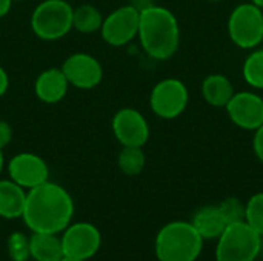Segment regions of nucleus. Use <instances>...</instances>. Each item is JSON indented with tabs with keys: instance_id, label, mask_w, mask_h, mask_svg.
<instances>
[{
	"instance_id": "obj_1",
	"label": "nucleus",
	"mask_w": 263,
	"mask_h": 261,
	"mask_svg": "<svg viewBox=\"0 0 263 261\" xmlns=\"http://www.w3.org/2000/svg\"><path fill=\"white\" fill-rule=\"evenodd\" d=\"M72 215V197L60 185L48 180L26 191L22 218L32 234H60L71 225Z\"/></svg>"
},
{
	"instance_id": "obj_2",
	"label": "nucleus",
	"mask_w": 263,
	"mask_h": 261,
	"mask_svg": "<svg viewBox=\"0 0 263 261\" xmlns=\"http://www.w3.org/2000/svg\"><path fill=\"white\" fill-rule=\"evenodd\" d=\"M137 37L151 58L168 60L180 45L179 20L168 8L151 5L140 11Z\"/></svg>"
},
{
	"instance_id": "obj_3",
	"label": "nucleus",
	"mask_w": 263,
	"mask_h": 261,
	"mask_svg": "<svg viewBox=\"0 0 263 261\" xmlns=\"http://www.w3.org/2000/svg\"><path fill=\"white\" fill-rule=\"evenodd\" d=\"M203 249V238L193 223L171 222L156 237L154 251L159 261H196Z\"/></svg>"
},
{
	"instance_id": "obj_4",
	"label": "nucleus",
	"mask_w": 263,
	"mask_h": 261,
	"mask_svg": "<svg viewBox=\"0 0 263 261\" xmlns=\"http://www.w3.org/2000/svg\"><path fill=\"white\" fill-rule=\"evenodd\" d=\"M260 251V235L243 220L231 223L217 238L216 261H256Z\"/></svg>"
},
{
	"instance_id": "obj_5",
	"label": "nucleus",
	"mask_w": 263,
	"mask_h": 261,
	"mask_svg": "<svg viewBox=\"0 0 263 261\" xmlns=\"http://www.w3.org/2000/svg\"><path fill=\"white\" fill-rule=\"evenodd\" d=\"M72 12L66 0H43L32 11L31 29L42 40H60L72 29Z\"/></svg>"
},
{
	"instance_id": "obj_6",
	"label": "nucleus",
	"mask_w": 263,
	"mask_h": 261,
	"mask_svg": "<svg viewBox=\"0 0 263 261\" xmlns=\"http://www.w3.org/2000/svg\"><path fill=\"white\" fill-rule=\"evenodd\" d=\"M228 35L240 49H254L263 42V9L248 3L237 5L228 17Z\"/></svg>"
},
{
	"instance_id": "obj_7",
	"label": "nucleus",
	"mask_w": 263,
	"mask_h": 261,
	"mask_svg": "<svg viewBox=\"0 0 263 261\" xmlns=\"http://www.w3.org/2000/svg\"><path fill=\"white\" fill-rule=\"evenodd\" d=\"M190 92L186 85L179 78H163L151 91L149 106L151 111L163 118L173 120L182 115L188 106Z\"/></svg>"
},
{
	"instance_id": "obj_8",
	"label": "nucleus",
	"mask_w": 263,
	"mask_h": 261,
	"mask_svg": "<svg viewBox=\"0 0 263 261\" xmlns=\"http://www.w3.org/2000/svg\"><path fill=\"white\" fill-rule=\"evenodd\" d=\"M140 11L133 5H125L114 9L103 18L100 34L111 46H125L137 37Z\"/></svg>"
},
{
	"instance_id": "obj_9",
	"label": "nucleus",
	"mask_w": 263,
	"mask_h": 261,
	"mask_svg": "<svg viewBox=\"0 0 263 261\" xmlns=\"http://www.w3.org/2000/svg\"><path fill=\"white\" fill-rule=\"evenodd\" d=\"M60 242L63 255L86 261L99 252L102 235L94 225L80 222L69 225L63 231Z\"/></svg>"
},
{
	"instance_id": "obj_10",
	"label": "nucleus",
	"mask_w": 263,
	"mask_h": 261,
	"mask_svg": "<svg viewBox=\"0 0 263 261\" xmlns=\"http://www.w3.org/2000/svg\"><path fill=\"white\" fill-rule=\"evenodd\" d=\"M111 129L122 146L143 148L149 138V125L145 115L134 108L119 109L112 117Z\"/></svg>"
},
{
	"instance_id": "obj_11",
	"label": "nucleus",
	"mask_w": 263,
	"mask_h": 261,
	"mask_svg": "<svg viewBox=\"0 0 263 261\" xmlns=\"http://www.w3.org/2000/svg\"><path fill=\"white\" fill-rule=\"evenodd\" d=\"M225 109L230 120L240 129L256 131L263 125V97L253 91L234 92Z\"/></svg>"
},
{
	"instance_id": "obj_12",
	"label": "nucleus",
	"mask_w": 263,
	"mask_h": 261,
	"mask_svg": "<svg viewBox=\"0 0 263 261\" xmlns=\"http://www.w3.org/2000/svg\"><path fill=\"white\" fill-rule=\"evenodd\" d=\"M62 71L69 86H74L77 89H92L100 85L103 78L100 62L86 52L71 54L62 63Z\"/></svg>"
},
{
	"instance_id": "obj_13",
	"label": "nucleus",
	"mask_w": 263,
	"mask_h": 261,
	"mask_svg": "<svg viewBox=\"0 0 263 261\" xmlns=\"http://www.w3.org/2000/svg\"><path fill=\"white\" fill-rule=\"evenodd\" d=\"M8 174L12 182H15L23 189L29 191L48 182L49 168L42 157L32 152H22L9 160Z\"/></svg>"
},
{
	"instance_id": "obj_14",
	"label": "nucleus",
	"mask_w": 263,
	"mask_h": 261,
	"mask_svg": "<svg viewBox=\"0 0 263 261\" xmlns=\"http://www.w3.org/2000/svg\"><path fill=\"white\" fill-rule=\"evenodd\" d=\"M69 83L62 68H49L39 74L34 83V92L43 103L54 105L65 98Z\"/></svg>"
},
{
	"instance_id": "obj_15",
	"label": "nucleus",
	"mask_w": 263,
	"mask_h": 261,
	"mask_svg": "<svg viewBox=\"0 0 263 261\" xmlns=\"http://www.w3.org/2000/svg\"><path fill=\"white\" fill-rule=\"evenodd\" d=\"M26 189L15 182L0 180V217L6 220L20 218L25 209Z\"/></svg>"
},
{
	"instance_id": "obj_16",
	"label": "nucleus",
	"mask_w": 263,
	"mask_h": 261,
	"mask_svg": "<svg viewBox=\"0 0 263 261\" xmlns=\"http://www.w3.org/2000/svg\"><path fill=\"white\" fill-rule=\"evenodd\" d=\"M191 223L203 240H217L228 226L217 205L200 208L193 215Z\"/></svg>"
},
{
	"instance_id": "obj_17",
	"label": "nucleus",
	"mask_w": 263,
	"mask_h": 261,
	"mask_svg": "<svg viewBox=\"0 0 263 261\" xmlns=\"http://www.w3.org/2000/svg\"><path fill=\"white\" fill-rule=\"evenodd\" d=\"M233 95L234 86L223 74H210L202 82V97L214 108H225Z\"/></svg>"
},
{
	"instance_id": "obj_18",
	"label": "nucleus",
	"mask_w": 263,
	"mask_h": 261,
	"mask_svg": "<svg viewBox=\"0 0 263 261\" xmlns=\"http://www.w3.org/2000/svg\"><path fill=\"white\" fill-rule=\"evenodd\" d=\"M31 258L35 261H59L63 257L62 242L57 234L34 232L29 237Z\"/></svg>"
},
{
	"instance_id": "obj_19",
	"label": "nucleus",
	"mask_w": 263,
	"mask_h": 261,
	"mask_svg": "<svg viewBox=\"0 0 263 261\" xmlns=\"http://www.w3.org/2000/svg\"><path fill=\"white\" fill-rule=\"evenodd\" d=\"M102 23V12L92 5H80L72 12V28L82 34H92L100 31Z\"/></svg>"
},
{
	"instance_id": "obj_20",
	"label": "nucleus",
	"mask_w": 263,
	"mask_h": 261,
	"mask_svg": "<svg viewBox=\"0 0 263 261\" xmlns=\"http://www.w3.org/2000/svg\"><path fill=\"white\" fill-rule=\"evenodd\" d=\"M146 163V157L142 148L139 146H122V151L119 152L117 157V165L119 169L128 175V177H136L139 175Z\"/></svg>"
},
{
	"instance_id": "obj_21",
	"label": "nucleus",
	"mask_w": 263,
	"mask_h": 261,
	"mask_svg": "<svg viewBox=\"0 0 263 261\" xmlns=\"http://www.w3.org/2000/svg\"><path fill=\"white\" fill-rule=\"evenodd\" d=\"M242 74L248 86L263 89V49L253 51L243 62Z\"/></svg>"
},
{
	"instance_id": "obj_22",
	"label": "nucleus",
	"mask_w": 263,
	"mask_h": 261,
	"mask_svg": "<svg viewBox=\"0 0 263 261\" xmlns=\"http://www.w3.org/2000/svg\"><path fill=\"white\" fill-rule=\"evenodd\" d=\"M245 222L263 237V192H257L245 203Z\"/></svg>"
},
{
	"instance_id": "obj_23",
	"label": "nucleus",
	"mask_w": 263,
	"mask_h": 261,
	"mask_svg": "<svg viewBox=\"0 0 263 261\" xmlns=\"http://www.w3.org/2000/svg\"><path fill=\"white\" fill-rule=\"evenodd\" d=\"M6 249L11 261H28L31 258L29 237H26L23 232H12L8 237Z\"/></svg>"
},
{
	"instance_id": "obj_24",
	"label": "nucleus",
	"mask_w": 263,
	"mask_h": 261,
	"mask_svg": "<svg viewBox=\"0 0 263 261\" xmlns=\"http://www.w3.org/2000/svg\"><path fill=\"white\" fill-rule=\"evenodd\" d=\"M217 206H219L227 225L245 220V203H242L239 198L228 197V198L222 200Z\"/></svg>"
},
{
	"instance_id": "obj_25",
	"label": "nucleus",
	"mask_w": 263,
	"mask_h": 261,
	"mask_svg": "<svg viewBox=\"0 0 263 261\" xmlns=\"http://www.w3.org/2000/svg\"><path fill=\"white\" fill-rule=\"evenodd\" d=\"M12 140V128L8 122L0 120V149L6 148Z\"/></svg>"
},
{
	"instance_id": "obj_26",
	"label": "nucleus",
	"mask_w": 263,
	"mask_h": 261,
	"mask_svg": "<svg viewBox=\"0 0 263 261\" xmlns=\"http://www.w3.org/2000/svg\"><path fill=\"white\" fill-rule=\"evenodd\" d=\"M253 149L256 157L263 163V125L254 131V137H253Z\"/></svg>"
},
{
	"instance_id": "obj_27",
	"label": "nucleus",
	"mask_w": 263,
	"mask_h": 261,
	"mask_svg": "<svg viewBox=\"0 0 263 261\" xmlns=\"http://www.w3.org/2000/svg\"><path fill=\"white\" fill-rule=\"evenodd\" d=\"M8 86H9V77H8V72L5 71V68L0 66V97L5 95V92L8 91Z\"/></svg>"
},
{
	"instance_id": "obj_28",
	"label": "nucleus",
	"mask_w": 263,
	"mask_h": 261,
	"mask_svg": "<svg viewBox=\"0 0 263 261\" xmlns=\"http://www.w3.org/2000/svg\"><path fill=\"white\" fill-rule=\"evenodd\" d=\"M11 5H12V0H0V18L9 12Z\"/></svg>"
},
{
	"instance_id": "obj_29",
	"label": "nucleus",
	"mask_w": 263,
	"mask_h": 261,
	"mask_svg": "<svg viewBox=\"0 0 263 261\" xmlns=\"http://www.w3.org/2000/svg\"><path fill=\"white\" fill-rule=\"evenodd\" d=\"M3 149H0V174H2V171H3V166H5V157H3V152H2Z\"/></svg>"
},
{
	"instance_id": "obj_30",
	"label": "nucleus",
	"mask_w": 263,
	"mask_h": 261,
	"mask_svg": "<svg viewBox=\"0 0 263 261\" xmlns=\"http://www.w3.org/2000/svg\"><path fill=\"white\" fill-rule=\"evenodd\" d=\"M253 5H256V6H259L260 9H263V0H250Z\"/></svg>"
},
{
	"instance_id": "obj_31",
	"label": "nucleus",
	"mask_w": 263,
	"mask_h": 261,
	"mask_svg": "<svg viewBox=\"0 0 263 261\" xmlns=\"http://www.w3.org/2000/svg\"><path fill=\"white\" fill-rule=\"evenodd\" d=\"M59 261H83V260H79V258H72V257H66V255H63V257H62Z\"/></svg>"
},
{
	"instance_id": "obj_32",
	"label": "nucleus",
	"mask_w": 263,
	"mask_h": 261,
	"mask_svg": "<svg viewBox=\"0 0 263 261\" xmlns=\"http://www.w3.org/2000/svg\"><path fill=\"white\" fill-rule=\"evenodd\" d=\"M259 258H263V237H260V251H259Z\"/></svg>"
},
{
	"instance_id": "obj_33",
	"label": "nucleus",
	"mask_w": 263,
	"mask_h": 261,
	"mask_svg": "<svg viewBox=\"0 0 263 261\" xmlns=\"http://www.w3.org/2000/svg\"><path fill=\"white\" fill-rule=\"evenodd\" d=\"M208 2H223V0H208Z\"/></svg>"
},
{
	"instance_id": "obj_34",
	"label": "nucleus",
	"mask_w": 263,
	"mask_h": 261,
	"mask_svg": "<svg viewBox=\"0 0 263 261\" xmlns=\"http://www.w3.org/2000/svg\"><path fill=\"white\" fill-rule=\"evenodd\" d=\"M12 2H22V0H12Z\"/></svg>"
}]
</instances>
